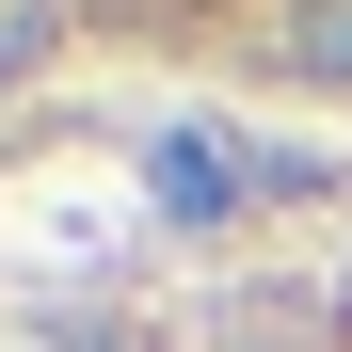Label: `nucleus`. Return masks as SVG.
Segmentation results:
<instances>
[{
    "label": "nucleus",
    "instance_id": "obj_1",
    "mask_svg": "<svg viewBox=\"0 0 352 352\" xmlns=\"http://www.w3.org/2000/svg\"><path fill=\"white\" fill-rule=\"evenodd\" d=\"M160 208H176V224H224V208H256V160L224 144V129H176V144H160Z\"/></svg>",
    "mask_w": 352,
    "mask_h": 352
},
{
    "label": "nucleus",
    "instance_id": "obj_2",
    "mask_svg": "<svg viewBox=\"0 0 352 352\" xmlns=\"http://www.w3.org/2000/svg\"><path fill=\"white\" fill-rule=\"evenodd\" d=\"M288 80H320V96H352V0H288Z\"/></svg>",
    "mask_w": 352,
    "mask_h": 352
},
{
    "label": "nucleus",
    "instance_id": "obj_3",
    "mask_svg": "<svg viewBox=\"0 0 352 352\" xmlns=\"http://www.w3.org/2000/svg\"><path fill=\"white\" fill-rule=\"evenodd\" d=\"M48 48H65V0H0V96H16Z\"/></svg>",
    "mask_w": 352,
    "mask_h": 352
}]
</instances>
